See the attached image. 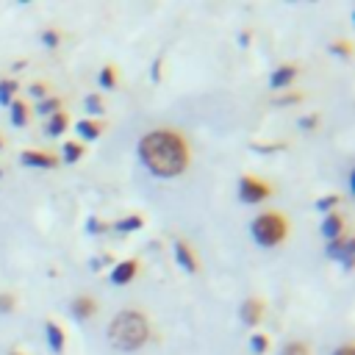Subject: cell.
Here are the masks:
<instances>
[{"label": "cell", "mask_w": 355, "mask_h": 355, "mask_svg": "<svg viewBox=\"0 0 355 355\" xmlns=\"http://www.w3.org/2000/svg\"><path fill=\"white\" fill-rule=\"evenodd\" d=\"M139 155L144 161V166L155 175H180L189 164V153L186 144L178 133L169 130H153L139 141Z\"/></svg>", "instance_id": "6da1fadb"}, {"label": "cell", "mask_w": 355, "mask_h": 355, "mask_svg": "<svg viewBox=\"0 0 355 355\" xmlns=\"http://www.w3.org/2000/svg\"><path fill=\"white\" fill-rule=\"evenodd\" d=\"M108 341L116 349H136L147 341V319L139 311H122L108 324Z\"/></svg>", "instance_id": "7a4b0ae2"}, {"label": "cell", "mask_w": 355, "mask_h": 355, "mask_svg": "<svg viewBox=\"0 0 355 355\" xmlns=\"http://www.w3.org/2000/svg\"><path fill=\"white\" fill-rule=\"evenodd\" d=\"M252 236H255V241L261 247H272L286 236V222L277 214H261L252 222Z\"/></svg>", "instance_id": "3957f363"}, {"label": "cell", "mask_w": 355, "mask_h": 355, "mask_svg": "<svg viewBox=\"0 0 355 355\" xmlns=\"http://www.w3.org/2000/svg\"><path fill=\"white\" fill-rule=\"evenodd\" d=\"M239 194H241L244 202H258V200H263V197L269 194V189H266L263 183H258L255 178H241V183H239Z\"/></svg>", "instance_id": "277c9868"}, {"label": "cell", "mask_w": 355, "mask_h": 355, "mask_svg": "<svg viewBox=\"0 0 355 355\" xmlns=\"http://www.w3.org/2000/svg\"><path fill=\"white\" fill-rule=\"evenodd\" d=\"M352 252H355L352 239H333V241H330V250H327V255L336 258V261H344L347 269L352 266Z\"/></svg>", "instance_id": "5b68a950"}, {"label": "cell", "mask_w": 355, "mask_h": 355, "mask_svg": "<svg viewBox=\"0 0 355 355\" xmlns=\"http://www.w3.org/2000/svg\"><path fill=\"white\" fill-rule=\"evenodd\" d=\"M136 269H139V266H136V261H122V263L111 272V280H114L116 286H125V283L136 275Z\"/></svg>", "instance_id": "8992f818"}, {"label": "cell", "mask_w": 355, "mask_h": 355, "mask_svg": "<svg viewBox=\"0 0 355 355\" xmlns=\"http://www.w3.org/2000/svg\"><path fill=\"white\" fill-rule=\"evenodd\" d=\"M175 258H178V263H180L186 272H194V269H197V263H194V255H191L189 244L178 241V244H175Z\"/></svg>", "instance_id": "52a82bcc"}, {"label": "cell", "mask_w": 355, "mask_h": 355, "mask_svg": "<svg viewBox=\"0 0 355 355\" xmlns=\"http://www.w3.org/2000/svg\"><path fill=\"white\" fill-rule=\"evenodd\" d=\"M291 78H294V67H277L275 75L269 78V86L272 89H283L286 83H291Z\"/></svg>", "instance_id": "ba28073f"}, {"label": "cell", "mask_w": 355, "mask_h": 355, "mask_svg": "<svg viewBox=\"0 0 355 355\" xmlns=\"http://www.w3.org/2000/svg\"><path fill=\"white\" fill-rule=\"evenodd\" d=\"M22 164L25 166H55V158L44 153H22Z\"/></svg>", "instance_id": "9c48e42d"}, {"label": "cell", "mask_w": 355, "mask_h": 355, "mask_svg": "<svg viewBox=\"0 0 355 355\" xmlns=\"http://www.w3.org/2000/svg\"><path fill=\"white\" fill-rule=\"evenodd\" d=\"M72 313H75L78 319H86L89 313H94V302H92L89 297H78V300L72 302Z\"/></svg>", "instance_id": "30bf717a"}, {"label": "cell", "mask_w": 355, "mask_h": 355, "mask_svg": "<svg viewBox=\"0 0 355 355\" xmlns=\"http://www.w3.org/2000/svg\"><path fill=\"white\" fill-rule=\"evenodd\" d=\"M241 316H244V322H258L261 319V302L258 300H247L244 305H241Z\"/></svg>", "instance_id": "8fae6325"}, {"label": "cell", "mask_w": 355, "mask_h": 355, "mask_svg": "<svg viewBox=\"0 0 355 355\" xmlns=\"http://www.w3.org/2000/svg\"><path fill=\"white\" fill-rule=\"evenodd\" d=\"M47 341H50V347H53L55 352L64 349V333H61V327L53 324V322H47Z\"/></svg>", "instance_id": "7c38bea8"}, {"label": "cell", "mask_w": 355, "mask_h": 355, "mask_svg": "<svg viewBox=\"0 0 355 355\" xmlns=\"http://www.w3.org/2000/svg\"><path fill=\"white\" fill-rule=\"evenodd\" d=\"M322 233H324L330 241L338 239V233H341V216H327L324 225H322Z\"/></svg>", "instance_id": "4fadbf2b"}, {"label": "cell", "mask_w": 355, "mask_h": 355, "mask_svg": "<svg viewBox=\"0 0 355 355\" xmlns=\"http://www.w3.org/2000/svg\"><path fill=\"white\" fill-rule=\"evenodd\" d=\"M64 128H67V116H64V114H53V119H50V125H47V133H50V136H58Z\"/></svg>", "instance_id": "5bb4252c"}, {"label": "cell", "mask_w": 355, "mask_h": 355, "mask_svg": "<svg viewBox=\"0 0 355 355\" xmlns=\"http://www.w3.org/2000/svg\"><path fill=\"white\" fill-rule=\"evenodd\" d=\"M141 227V216H128L122 222H116V230L119 233H130V230H139Z\"/></svg>", "instance_id": "9a60e30c"}, {"label": "cell", "mask_w": 355, "mask_h": 355, "mask_svg": "<svg viewBox=\"0 0 355 355\" xmlns=\"http://www.w3.org/2000/svg\"><path fill=\"white\" fill-rule=\"evenodd\" d=\"M11 122L19 128V125H25V105L22 103H11Z\"/></svg>", "instance_id": "2e32d148"}, {"label": "cell", "mask_w": 355, "mask_h": 355, "mask_svg": "<svg viewBox=\"0 0 355 355\" xmlns=\"http://www.w3.org/2000/svg\"><path fill=\"white\" fill-rule=\"evenodd\" d=\"M78 133L86 136V139H94V136L100 133V128H97L94 122H86V119H83V122H78Z\"/></svg>", "instance_id": "e0dca14e"}, {"label": "cell", "mask_w": 355, "mask_h": 355, "mask_svg": "<svg viewBox=\"0 0 355 355\" xmlns=\"http://www.w3.org/2000/svg\"><path fill=\"white\" fill-rule=\"evenodd\" d=\"M250 347H252V352H255V355H263V352H266V347H269V341H266V336H252Z\"/></svg>", "instance_id": "ac0fdd59"}, {"label": "cell", "mask_w": 355, "mask_h": 355, "mask_svg": "<svg viewBox=\"0 0 355 355\" xmlns=\"http://www.w3.org/2000/svg\"><path fill=\"white\" fill-rule=\"evenodd\" d=\"M283 355H308V347L300 344V341H291V344L283 347Z\"/></svg>", "instance_id": "d6986e66"}, {"label": "cell", "mask_w": 355, "mask_h": 355, "mask_svg": "<svg viewBox=\"0 0 355 355\" xmlns=\"http://www.w3.org/2000/svg\"><path fill=\"white\" fill-rule=\"evenodd\" d=\"M64 158H67L69 164H72V161H78V158H80V147H78V144H72V141H67V144H64Z\"/></svg>", "instance_id": "ffe728a7"}, {"label": "cell", "mask_w": 355, "mask_h": 355, "mask_svg": "<svg viewBox=\"0 0 355 355\" xmlns=\"http://www.w3.org/2000/svg\"><path fill=\"white\" fill-rule=\"evenodd\" d=\"M14 89H17V83H14V80H6V83H0V103H8Z\"/></svg>", "instance_id": "44dd1931"}, {"label": "cell", "mask_w": 355, "mask_h": 355, "mask_svg": "<svg viewBox=\"0 0 355 355\" xmlns=\"http://www.w3.org/2000/svg\"><path fill=\"white\" fill-rule=\"evenodd\" d=\"M100 86H105V89L114 86V69H111V67H105V69L100 72Z\"/></svg>", "instance_id": "7402d4cb"}, {"label": "cell", "mask_w": 355, "mask_h": 355, "mask_svg": "<svg viewBox=\"0 0 355 355\" xmlns=\"http://www.w3.org/2000/svg\"><path fill=\"white\" fill-rule=\"evenodd\" d=\"M86 108H89L92 114H100V111H103V105H100V97H97V94L86 97Z\"/></svg>", "instance_id": "603a6c76"}, {"label": "cell", "mask_w": 355, "mask_h": 355, "mask_svg": "<svg viewBox=\"0 0 355 355\" xmlns=\"http://www.w3.org/2000/svg\"><path fill=\"white\" fill-rule=\"evenodd\" d=\"M39 111H42V114H58V100H47V103H42Z\"/></svg>", "instance_id": "cb8c5ba5"}, {"label": "cell", "mask_w": 355, "mask_h": 355, "mask_svg": "<svg viewBox=\"0 0 355 355\" xmlns=\"http://www.w3.org/2000/svg\"><path fill=\"white\" fill-rule=\"evenodd\" d=\"M336 202H338V197H322V200L316 202V208H319V211H327V208H333Z\"/></svg>", "instance_id": "d4e9b609"}, {"label": "cell", "mask_w": 355, "mask_h": 355, "mask_svg": "<svg viewBox=\"0 0 355 355\" xmlns=\"http://www.w3.org/2000/svg\"><path fill=\"white\" fill-rule=\"evenodd\" d=\"M42 39H44V44H47V47H55V44H58V36H55L53 31H50V33H44Z\"/></svg>", "instance_id": "484cf974"}, {"label": "cell", "mask_w": 355, "mask_h": 355, "mask_svg": "<svg viewBox=\"0 0 355 355\" xmlns=\"http://www.w3.org/2000/svg\"><path fill=\"white\" fill-rule=\"evenodd\" d=\"M316 125V116H305L302 122H300V128H313Z\"/></svg>", "instance_id": "4316f807"}, {"label": "cell", "mask_w": 355, "mask_h": 355, "mask_svg": "<svg viewBox=\"0 0 355 355\" xmlns=\"http://www.w3.org/2000/svg\"><path fill=\"white\" fill-rule=\"evenodd\" d=\"M89 230H92V233H100V230H103V225H100L97 219H89Z\"/></svg>", "instance_id": "83f0119b"}, {"label": "cell", "mask_w": 355, "mask_h": 355, "mask_svg": "<svg viewBox=\"0 0 355 355\" xmlns=\"http://www.w3.org/2000/svg\"><path fill=\"white\" fill-rule=\"evenodd\" d=\"M0 311H11V297H0Z\"/></svg>", "instance_id": "f1b7e54d"}, {"label": "cell", "mask_w": 355, "mask_h": 355, "mask_svg": "<svg viewBox=\"0 0 355 355\" xmlns=\"http://www.w3.org/2000/svg\"><path fill=\"white\" fill-rule=\"evenodd\" d=\"M333 53H341L344 55L347 53V44H333Z\"/></svg>", "instance_id": "f546056e"}, {"label": "cell", "mask_w": 355, "mask_h": 355, "mask_svg": "<svg viewBox=\"0 0 355 355\" xmlns=\"http://www.w3.org/2000/svg\"><path fill=\"white\" fill-rule=\"evenodd\" d=\"M158 75H161V64H158V61H155V64H153V78H155V80H158Z\"/></svg>", "instance_id": "4dcf8cb0"}, {"label": "cell", "mask_w": 355, "mask_h": 355, "mask_svg": "<svg viewBox=\"0 0 355 355\" xmlns=\"http://www.w3.org/2000/svg\"><path fill=\"white\" fill-rule=\"evenodd\" d=\"M336 355H352V347H341V349H336Z\"/></svg>", "instance_id": "1f68e13d"}, {"label": "cell", "mask_w": 355, "mask_h": 355, "mask_svg": "<svg viewBox=\"0 0 355 355\" xmlns=\"http://www.w3.org/2000/svg\"><path fill=\"white\" fill-rule=\"evenodd\" d=\"M31 92H33V94H36V97H42V94H44V89H42V86H39V83H36V86H33V89H31Z\"/></svg>", "instance_id": "d6a6232c"}, {"label": "cell", "mask_w": 355, "mask_h": 355, "mask_svg": "<svg viewBox=\"0 0 355 355\" xmlns=\"http://www.w3.org/2000/svg\"><path fill=\"white\" fill-rule=\"evenodd\" d=\"M11 355H19V352H11Z\"/></svg>", "instance_id": "836d02e7"}]
</instances>
